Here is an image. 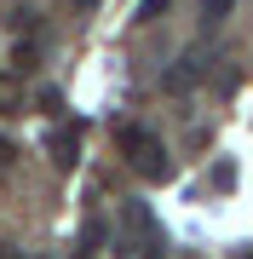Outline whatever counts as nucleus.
<instances>
[{"instance_id":"obj_10","label":"nucleus","mask_w":253,"mask_h":259,"mask_svg":"<svg viewBox=\"0 0 253 259\" xmlns=\"http://www.w3.org/2000/svg\"><path fill=\"white\" fill-rule=\"evenodd\" d=\"M12 156H18V150H12L6 139H0V173H6V167H12Z\"/></svg>"},{"instance_id":"obj_12","label":"nucleus","mask_w":253,"mask_h":259,"mask_svg":"<svg viewBox=\"0 0 253 259\" xmlns=\"http://www.w3.org/2000/svg\"><path fill=\"white\" fill-rule=\"evenodd\" d=\"M236 259H253V248H247V253H236Z\"/></svg>"},{"instance_id":"obj_1","label":"nucleus","mask_w":253,"mask_h":259,"mask_svg":"<svg viewBox=\"0 0 253 259\" xmlns=\"http://www.w3.org/2000/svg\"><path fill=\"white\" fill-rule=\"evenodd\" d=\"M121 139V150H127V161L138 167L150 185H161V179H173V161H167V144L156 139V133H144V127H121L115 133Z\"/></svg>"},{"instance_id":"obj_4","label":"nucleus","mask_w":253,"mask_h":259,"mask_svg":"<svg viewBox=\"0 0 253 259\" xmlns=\"http://www.w3.org/2000/svg\"><path fill=\"white\" fill-rule=\"evenodd\" d=\"M201 81V52H184L178 58V69H167V87L173 93H184V87H196Z\"/></svg>"},{"instance_id":"obj_3","label":"nucleus","mask_w":253,"mask_h":259,"mask_svg":"<svg viewBox=\"0 0 253 259\" xmlns=\"http://www.w3.org/2000/svg\"><path fill=\"white\" fill-rule=\"evenodd\" d=\"M81 139H86V121H64V127L46 139L52 161H58V167H75V161H81Z\"/></svg>"},{"instance_id":"obj_7","label":"nucleus","mask_w":253,"mask_h":259,"mask_svg":"<svg viewBox=\"0 0 253 259\" xmlns=\"http://www.w3.org/2000/svg\"><path fill=\"white\" fill-rule=\"evenodd\" d=\"M230 6H236V0H201V18H207V23H219Z\"/></svg>"},{"instance_id":"obj_5","label":"nucleus","mask_w":253,"mask_h":259,"mask_svg":"<svg viewBox=\"0 0 253 259\" xmlns=\"http://www.w3.org/2000/svg\"><path fill=\"white\" fill-rule=\"evenodd\" d=\"M23 110V81L18 75H0V115H18Z\"/></svg>"},{"instance_id":"obj_6","label":"nucleus","mask_w":253,"mask_h":259,"mask_svg":"<svg viewBox=\"0 0 253 259\" xmlns=\"http://www.w3.org/2000/svg\"><path fill=\"white\" fill-rule=\"evenodd\" d=\"M167 6H173V0H138V12H132V18H138V23H150V18H161Z\"/></svg>"},{"instance_id":"obj_9","label":"nucleus","mask_w":253,"mask_h":259,"mask_svg":"<svg viewBox=\"0 0 253 259\" xmlns=\"http://www.w3.org/2000/svg\"><path fill=\"white\" fill-rule=\"evenodd\" d=\"M29 64H35V47H29V40H23V47L12 52V69H29Z\"/></svg>"},{"instance_id":"obj_8","label":"nucleus","mask_w":253,"mask_h":259,"mask_svg":"<svg viewBox=\"0 0 253 259\" xmlns=\"http://www.w3.org/2000/svg\"><path fill=\"white\" fill-rule=\"evenodd\" d=\"M35 104H40V110H64V93H58V87H40Z\"/></svg>"},{"instance_id":"obj_11","label":"nucleus","mask_w":253,"mask_h":259,"mask_svg":"<svg viewBox=\"0 0 253 259\" xmlns=\"http://www.w3.org/2000/svg\"><path fill=\"white\" fill-rule=\"evenodd\" d=\"M75 6H98V0H75Z\"/></svg>"},{"instance_id":"obj_2","label":"nucleus","mask_w":253,"mask_h":259,"mask_svg":"<svg viewBox=\"0 0 253 259\" xmlns=\"http://www.w3.org/2000/svg\"><path fill=\"white\" fill-rule=\"evenodd\" d=\"M127 225H132V236H138V253H144V259H167L161 225H156V213L144 207V202H127Z\"/></svg>"}]
</instances>
